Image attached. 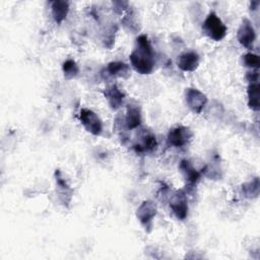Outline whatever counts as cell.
<instances>
[{
  "label": "cell",
  "instance_id": "obj_6",
  "mask_svg": "<svg viewBox=\"0 0 260 260\" xmlns=\"http://www.w3.org/2000/svg\"><path fill=\"white\" fill-rule=\"evenodd\" d=\"M185 102L188 108L195 114H200L206 106L208 99L205 93L195 87H188L185 90Z\"/></svg>",
  "mask_w": 260,
  "mask_h": 260
},
{
  "label": "cell",
  "instance_id": "obj_13",
  "mask_svg": "<svg viewBox=\"0 0 260 260\" xmlns=\"http://www.w3.org/2000/svg\"><path fill=\"white\" fill-rule=\"evenodd\" d=\"M55 180H56V186L58 190V196L60 201L65 205H69L72 198V190L66 180L63 178L61 172L59 170H56L55 172Z\"/></svg>",
  "mask_w": 260,
  "mask_h": 260
},
{
  "label": "cell",
  "instance_id": "obj_10",
  "mask_svg": "<svg viewBox=\"0 0 260 260\" xmlns=\"http://www.w3.org/2000/svg\"><path fill=\"white\" fill-rule=\"evenodd\" d=\"M104 96L107 100L110 108L116 111L121 108L126 95L125 92L116 83H112L105 87Z\"/></svg>",
  "mask_w": 260,
  "mask_h": 260
},
{
  "label": "cell",
  "instance_id": "obj_9",
  "mask_svg": "<svg viewBox=\"0 0 260 260\" xmlns=\"http://www.w3.org/2000/svg\"><path fill=\"white\" fill-rule=\"evenodd\" d=\"M157 212L156 204L151 200L143 201L136 210V216L139 222L145 228V230L151 229L152 220L155 217Z\"/></svg>",
  "mask_w": 260,
  "mask_h": 260
},
{
  "label": "cell",
  "instance_id": "obj_2",
  "mask_svg": "<svg viewBox=\"0 0 260 260\" xmlns=\"http://www.w3.org/2000/svg\"><path fill=\"white\" fill-rule=\"evenodd\" d=\"M202 30L209 39L219 42L226 36L228 28L221 18L214 11H210L202 23Z\"/></svg>",
  "mask_w": 260,
  "mask_h": 260
},
{
  "label": "cell",
  "instance_id": "obj_14",
  "mask_svg": "<svg viewBox=\"0 0 260 260\" xmlns=\"http://www.w3.org/2000/svg\"><path fill=\"white\" fill-rule=\"evenodd\" d=\"M179 170L188 186H191V187L195 186L199 182L201 175L189 160L187 159L181 160L179 165Z\"/></svg>",
  "mask_w": 260,
  "mask_h": 260
},
{
  "label": "cell",
  "instance_id": "obj_17",
  "mask_svg": "<svg viewBox=\"0 0 260 260\" xmlns=\"http://www.w3.org/2000/svg\"><path fill=\"white\" fill-rule=\"evenodd\" d=\"M107 73L116 78H128L130 76V66L121 61H112L106 67Z\"/></svg>",
  "mask_w": 260,
  "mask_h": 260
},
{
  "label": "cell",
  "instance_id": "obj_16",
  "mask_svg": "<svg viewBox=\"0 0 260 260\" xmlns=\"http://www.w3.org/2000/svg\"><path fill=\"white\" fill-rule=\"evenodd\" d=\"M248 106L252 111L260 110V85L258 81H249L247 87Z\"/></svg>",
  "mask_w": 260,
  "mask_h": 260
},
{
  "label": "cell",
  "instance_id": "obj_11",
  "mask_svg": "<svg viewBox=\"0 0 260 260\" xmlns=\"http://www.w3.org/2000/svg\"><path fill=\"white\" fill-rule=\"evenodd\" d=\"M200 58L195 51H187L178 56L176 64L184 72L195 71L199 66Z\"/></svg>",
  "mask_w": 260,
  "mask_h": 260
},
{
  "label": "cell",
  "instance_id": "obj_4",
  "mask_svg": "<svg viewBox=\"0 0 260 260\" xmlns=\"http://www.w3.org/2000/svg\"><path fill=\"white\" fill-rule=\"evenodd\" d=\"M169 206L172 213L175 215L177 219L184 220L188 216V200L187 195L183 190H179L171 196Z\"/></svg>",
  "mask_w": 260,
  "mask_h": 260
},
{
  "label": "cell",
  "instance_id": "obj_20",
  "mask_svg": "<svg viewBox=\"0 0 260 260\" xmlns=\"http://www.w3.org/2000/svg\"><path fill=\"white\" fill-rule=\"evenodd\" d=\"M242 62H243L244 66L251 68V69H258L260 66L259 56L252 52H249V53H246L245 55H243Z\"/></svg>",
  "mask_w": 260,
  "mask_h": 260
},
{
  "label": "cell",
  "instance_id": "obj_1",
  "mask_svg": "<svg viewBox=\"0 0 260 260\" xmlns=\"http://www.w3.org/2000/svg\"><path fill=\"white\" fill-rule=\"evenodd\" d=\"M129 60L133 69L139 74H150L153 71L155 54L146 35H140L136 38Z\"/></svg>",
  "mask_w": 260,
  "mask_h": 260
},
{
  "label": "cell",
  "instance_id": "obj_12",
  "mask_svg": "<svg viewBox=\"0 0 260 260\" xmlns=\"http://www.w3.org/2000/svg\"><path fill=\"white\" fill-rule=\"evenodd\" d=\"M142 122L141 108L138 104H128L126 107V115H125V124L127 129L133 130L138 128Z\"/></svg>",
  "mask_w": 260,
  "mask_h": 260
},
{
  "label": "cell",
  "instance_id": "obj_8",
  "mask_svg": "<svg viewBox=\"0 0 260 260\" xmlns=\"http://www.w3.org/2000/svg\"><path fill=\"white\" fill-rule=\"evenodd\" d=\"M157 147V140L155 135L149 131L142 129L138 133V137L133 144V148L137 153H147L155 150Z\"/></svg>",
  "mask_w": 260,
  "mask_h": 260
},
{
  "label": "cell",
  "instance_id": "obj_18",
  "mask_svg": "<svg viewBox=\"0 0 260 260\" xmlns=\"http://www.w3.org/2000/svg\"><path fill=\"white\" fill-rule=\"evenodd\" d=\"M62 71L65 79L70 80L78 75L79 67L73 59H67L62 64Z\"/></svg>",
  "mask_w": 260,
  "mask_h": 260
},
{
  "label": "cell",
  "instance_id": "obj_7",
  "mask_svg": "<svg viewBox=\"0 0 260 260\" xmlns=\"http://www.w3.org/2000/svg\"><path fill=\"white\" fill-rule=\"evenodd\" d=\"M237 39L244 48L249 50L253 48L256 41V30L250 19L244 18L242 20L237 31Z\"/></svg>",
  "mask_w": 260,
  "mask_h": 260
},
{
  "label": "cell",
  "instance_id": "obj_19",
  "mask_svg": "<svg viewBox=\"0 0 260 260\" xmlns=\"http://www.w3.org/2000/svg\"><path fill=\"white\" fill-rule=\"evenodd\" d=\"M243 193L245 197L247 198H256L259 195V190H260V183H259V178L256 177L252 181L245 183L242 187Z\"/></svg>",
  "mask_w": 260,
  "mask_h": 260
},
{
  "label": "cell",
  "instance_id": "obj_15",
  "mask_svg": "<svg viewBox=\"0 0 260 260\" xmlns=\"http://www.w3.org/2000/svg\"><path fill=\"white\" fill-rule=\"evenodd\" d=\"M51 15L57 24H61L69 12V2L64 0H55L51 2Z\"/></svg>",
  "mask_w": 260,
  "mask_h": 260
},
{
  "label": "cell",
  "instance_id": "obj_5",
  "mask_svg": "<svg viewBox=\"0 0 260 260\" xmlns=\"http://www.w3.org/2000/svg\"><path fill=\"white\" fill-rule=\"evenodd\" d=\"M192 136L193 133L189 127L178 125L170 129L167 140L168 143L173 147H183L189 143Z\"/></svg>",
  "mask_w": 260,
  "mask_h": 260
},
{
  "label": "cell",
  "instance_id": "obj_3",
  "mask_svg": "<svg viewBox=\"0 0 260 260\" xmlns=\"http://www.w3.org/2000/svg\"><path fill=\"white\" fill-rule=\"evenodd\" d=\"M79 121L84 129L94 136H100L103 132V122L99 115L92 110L82 108L79 112Z\"/></svg>",
  "mask_w": 260,
  "mask_h": 260
}]
</instances>
